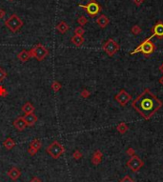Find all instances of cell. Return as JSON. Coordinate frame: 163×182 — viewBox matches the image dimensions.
Here are the masks:
<instances>
[{"label": "cell", "instance_id": "1", "mask_svg": "<svg viewBox=\"0 0 163 182\" xmlns=\"http://www.w3.org/2000/svg\"><path fill=\"white\" fill-rule=\"evenodd\" d=\"M132 107L144 119H150L162 107V102L150 90L145 89L132 102Z\"/></svg>", "mask_w": 163, "mask_h": 182}, {"label": "cell", "instance_id": "2", "mask_svg": "<svg viewBox=\"0 0 163 182\" xmlns=\"http://www.w3.org/2000/svg\"><path fill=\"white\" fill-rule=\"evenodd\" d=\"M154 50H156L154 44L152 42L150 38H147L146 40L143 41L141 44H139L134 51H132L130 53V55H134V53H141L144 55V56L147 57V56H150L152 53L154 52Z\"/></svg>", "mask_w": 163, "mask_h": 182}, {"label": "cell", "instance_id": "3", "mask_svg": "<svg viewBox=\"0 0 163 182\" xmlns=\"http://www.w3.org/2000/svg\"><path fill=\"white\" fill-rule=\"evenodd\" d=\"M31 57H34L36 60L42 61L49 55V51L42 44H37L29 51Z\"/></svg>", "mask_w": 163, "mask_h": 182}, {"label": "cell", "instance_id": "4", "mask_svg": "<svg viewBox=\"0 0 163 182\" xmlns=\"http://www.w3.org/2000/svg\"><path fill=\"white\" fill-rule=\"evenodd\" d=\"M47 153L50 155L51 157L54 159H58L63 153H65V148L64 146L59 143L58 141H53V143H51L47 148Z\"/></svg>", "mask_w": 163, "mask_h": 182}, {"label": "cell", "instance_id": "5", "mask_svg": "<svg viewBox=\"0 0 163 182\" xmlns=\"http://www.w3.org/2000/svg\"><path fill=\"white\" fill-rule=\"evenodd\" d=\"M23 21L16 15H11L7 20L5 21V26L13 33L17 32L23 26Z\"/></svg>", "mask_w": 163, "mask_h": 182}, {"label": "cell", "instance_id": "6", "mask_svg": "<svg viewBox=\"0 0 163 182\" xmlns=\"http://www.w3.org/2000/svg\"><path fill=\"white\" fill-rule=\"evenodd\" d=\"M79 7L84 9L90 17H94L101 12V7L96 0H91L87 5H79Z\"/></svg>", "mask_w": 163, "mask_h": 182}, {"label": "cell", "instance_id": "7", "mask_svg": "<svg viewBox=\"0 0 163 182\" xmlns=\"http://www.w3.org/2000/svg\"><path fill=\"white\" fill-rule=\"evenodd\" d=\"M102 49L109 56H113V55H116L117 52H118L119 45L117 44L114 39L110 38L104 43V45L102 46Z\"/></svg>", "mask_w": 163, "mask_h": 182}, {"label": "cell", "instance_id": "8", "mask_svg": "<svg viewBox=\"0 0 163 182\" xmlns=\"http://www.w3.org/2000/svg\"><path fill=\"white\" fill-rule=\"evenodd\" d=\"M127 166L130 168L133 172H137V171L143 166V161L138 157V156L133 155L132 158L128 161Z\"/></svg>", "mask_w": 163, "mask_h": 182}, {"label": "cell", "instance_id": "9", "mask_svg": "<svg viewBox=\"0 0 163 182\" xmlns=\"http://www.w3.org/2000/svg\"><path fill=\"white\" fill-rule=\"evenodd\" d=\"M114 99H116V100L118 102V103L121 105L122 107H124V106H126V104H127L128 102L132 99V96L129 95V93L126 92L125 90H121L116 95Z\"/></svg>", "mask_w": 163, "mask_h": 182}, {"label": "cell", "instance_id": "10", "mask_svg": "<svg viewBox=\"0 0 163 182\" xmlns=\"http://www.w3.org/2000/svg\"><path fill=\"white\" fill-rule=\"evenodd\" d=\"M152 35L151 37L149 38H153V37H157L158 39H162L163 38V22L162 21H158L154 24V26L152 28Z\"/></svg>", "mask_w": 163, "mask_h": 182}, {"label": "cell", "instance_id": "11", "mask_svg": "<svg viewBox=\"0 0 163 182\" xmlns=\"http://www.w3.org/2000/svg\"><path fill=\"white\" fill-rule=\"evenodd\" d=\"M24 120L26 122V125L27 127H33L34 124L37 122V116L34 115V113H28V115H25L23 116Z\"/></svg>", "mask_w": 163, "mask_h": 182}, {"label": "cell", "instance_id": "12", "mask_svg": "<svg viewBox=\"0 0 163 182\" xmlns=\"http://www.w3.org/2000/svg\"><path fill=\"white\" fill-rule=\"evenodd\" d=\"M13 126L17 131H19V132H22V131H24L26 129L27 125H26V122L24 120V118H23V116H19V117H17L15 120L13 121Z\"/></svg>", "mask_w": 163, "mask_h": 182}, {"label": "cell", "instance_id": "13", "mask_svg": "<svg viewBox=\"0 0 163 182\" xmlns=\"http://www.w3.org/2000/svg\"><path fill=\"white\" fill-rule=\"evenodd\" d=\"M8 175L10 176L11 179H13V180H17V179L20 177V175H21V172H20V170L18 168L13 167L8 172Z\"/></svg>", "mask_w": 163, "mask_h": 182}, {"label": "cell", "instance_id": "14", "mask_svg": "<svg viewBox=\"0 0 163 182\" xmlns=\"http://www.w3.org/2000/svg\"><path fill=\"white\" fill-rule=\"evenodd\" d=\"M31 57V55H30V52L27 50H23L21 51L18 55H17V58H18L19 61H21L22 63H25V62H27L29 60V58Z\"/></svg>", "mask_w": 163, "mask_h": 182}, {"label": "cell", "instance_id": "15", "mask_svg": "<svg viewBox=\"0 0 163 182\" xmlns=\"http://www.w3.org/2000/svg\"><path fill=\"white\" fill-rule=\"evenodd\" d=\"M69 29H70V27H69V25L66 23L65 21H61L59 22L58 24L56 25V30L57 32L60 33L61 35H64V33H66L69 31Z\"/></svg>", "mask_w": 163, "mask_h": 182}, {"label": "cell", "instance_id": "16", "mask_svg": "<svg viewBox=\"0 0 163 182\" xmlns=\"http://www.w3.org/2000/svg\"><path fill=\"white\" fill-rule=\"evenodd\" d=\"M21 110L25 115H28V113H33L34 112V110H35V108H34V106L31 102H26L22 106Z\"/></svg>", "mask_w": 163, "mask_h": 182}, {"label": "cell", "instance_id": "17", "mask_svg": "<svg viewBox=\"0 0 163 182\" xmlns=\"http://www.w3.org/2000/svg\"><path fill=\"white\" fill-rule=\"evenodd\" d=\"M109 18L106 16L105 15H100L98 18L96 19V23L98 24V26L100 28H105V27H107V25L109 24Z\"/></svg>", "mask_w": 163, "mask_h": 182}, {"label": "cell", "instance_id": "18", "mask_svg": "<svg viewBox=\"0 0 163 182\" xmlns=\"http://www.w3.org/2000/svg\"><path fill=\"white\" fill-rule=\"evenodd\" d=\"M71 43L73 45H75L76 47H80L83 43H84V37L81 35H74L73 36H71Z\"/></svg>", "mask_w": 163, "mask_h": 182}, {"label": "cell", "instance_id": "19", "mask_svg": "<svg viewBox=\"0 0 163 182\" xmlns=\"http://www.w3.org/2000/svg\"><path fill=\"white\" fill-rule=\"evenodd\" d=\"M101 157H102V153L100 151H96L94 153V156H93V159H92V162L94 164V165H97L99 164L100 162H101Z\"/></svg>", "mask_w": 163, "mask_h": 182}, {"label": "cell", "instance_id": "20", "mask_svg": "<svg viewBox=\"0 0 163 182\" xmlns=\"http://www.w3.org/2000/svg\"><path fill=\"white\" fill-rule=\"evenodd\" d=\"M3 145H4V147L7 150H11L14 146H15V142H14L11 137H8L4 142H3Z\"/></svg>", "mask_w": 163, "mask_h": 182}, {"label": "cell", "instance_id": "21", "mask_svg": "<svg viewBox=\"0 0 163 182\" xmlns=\"http://www.w3.org/2000/svg\"><path fill=\"white\" fill-rule=\"evenodd\" d=\"M30 147H33V148H34V149H35L36 151H38V150L41 149L42 143H41V141H40L39 139L35 138V139H33V140L31 142Z\"/></svg>", "mask_w": 163, "mask_h": 182}, {"label": "cell", "instance_id": "22", "mask_svg": "<svg viewBox=\"0 0 163 182\" xmlns=\"http://www.w3.org/2000/svg\"><path fill=\"white\" fill-rule=\"evenodd\" d=\"M116 129L120 133H125L128 131L129 128H128L127 124H126L125 122H121V123H119L118 125H117Z\"/></svg>", "mask_w": 163, "mask_h": 182}, {"label": "cell", "instance_id": "23", "mask_svg": "<svg viewBox=\"0 0 163 182\" xmlns=\"http://www.w3.org/2000/svg\"><path fill=\"white\" fill-rule=\"evenodd\" d=\"M51 90H53V92L57 93L59 90H61L62 85H61V83H60V82H58V81H53V83H51Z\"/></svg>", "mask_w": 163, "mask_h": 182}, {"label": "cell", "instance_id": "24", "mask_svg": "<svg viewBox=\"0 0 163 182\" xmlns=\"http://www.w3.org/2000/svg\"><path fill=\"white\" fill-rule=\"evenodd\" d=\"M77 23H78L80 26H85L86 24L88 23V19L85 17V16H80V17L77 19Z\"/></svg>", "mask_w": 163, "mask_h": 182}, {"label": "cell", "instance_id": "25", "mask_svg": "<svg viewBox=\"0 0 163 182\" xmlns=\"http://www.w3.org/2000/svg\"><path fill=\"white\" fill-rule=\"evenodd\" d=\"M84 33H85V31H84V29H83L81 26L76 27L75 29H74V35H81V36H83Z\"/></svg>", "mask_w": 163, "mask_h": 182}, {"label": "cell", "instance_id": "26", "mask_svg": "<svg viewBox=\"0 0 163 182\" xmlns=\"http://www.w3.org/2000/svg\"><path fill=\"white\" fill-rule=\"evenodd\" d=\"M132 33H134V35H137L141 33V28H140L138 25H134V26L132 28Z\"/></svg>", "mask_w": 163, "mask_h": 182}, {"label": "cell", "instance_id": "27", "mask_svg": "<svg viewBox=\"0 0 163 182\" xmlns=\"http://www.w3.org/2000/svg\"><path fill=\"white\" fill-rule=\"evenodd\" d=\"M6 77H7V73H6V71L4 69H2V68H0V82H2Z\"/></svg>", "mask_w": 163, "mask_h": 182}, {"label": "cell", "instance_id": "28", "mask_svg": "<svg viewBox=\"0 0 163 182\" xmlns=\"http://www.w3.org/2000/svg\"><path fill=\"white\" fill-rule=\"evenodd\" d=\"M80 95H81V97L83 98H88L89 96L91 95V93L89 92L88 90H82V92L80 93Z\"/></svg>", "mask_w": 163, "mask_h": 182}, {"label": "cell", "instance_id": "29", "mask_svg": "<svg viewBox=\"0 0 163 182\" xmlns=\"http://www.w3.org/2000/svg\"><path fill=\"white\" fill-rule=\"evenodd\" d=\"M8 92L3 86H0V96H7Z\"/></svg>", "mask_w": 163, "mask_h": 182}, {"label": "cell", "instance_id": "30", "mask_svg": "<svg viewBox=\"0 0 163 182\" xmlns=\"http://www.w3.org/2000/svg\"><path fill=\"white\" fill-rule=\"evenodd\" d=\"M73 157L74 159H79V158H81L82 157V153L79 152V151H75V152L73 153Z\"/></svg>", "mask_w": 163, "mask_h": 182}, {"label": "cell", "instance_id": "31", "mask_svg": "<svg viewBox=\"0 0 163 182\" xmlns=\"http://www.w3.org/2000/svg\"><path fill=\"white\" fill-rule=\"evenodd\" d=\"M28 153H29V155L33 156V155H35V153H37V151H36L35 149H34V148L30 147V148H29V150H28Z\"/></svg>", "mask_w": 163, "mask_h": 182}, {"label": "cell", "instance_id": "32", "mask_svg": "<svg viewBox=\"0 0 163 182\" xmlns=\"http://www.w3.org/2000/svg\"><path fill=\"white\" fill-rule=\"evenodd\" d=\"M120 182H134V180L130 177V176L126 175L124 178H122L121 180H120Z\"/></svg>", "mask_w": 163, "mask_h": 182}, {"label": "cell", "instance_id": "33", "mask_svg": "<svg viewBox=\"0 0 163 182\" xmlns=\"http://www.w3.org/2000/svg\"><path fill=\"white\" fill-rule=\"evenodd\" d=\"M5 15H6L5 11L3 10V9H0V19L4 18V17H5Z\"/></svg>", "mask_w": 163, "mask_h": 182}, {"label": "cell", "instance_id": "34", "mask_svg": "<svg viewBox=\"0 0 163 182\" xmlns=\"http://www.w3.org/2000/svg\"><path fill=\"white\" fill-rule=\"evenodd\" d=\"M143 1L144 0H134V3L136 5V6H140L142 3H143Z\"/></svg>", "mask_w": 163, "mask_h": 182}, {"label": "cell", "instance_id": "35", "mask_svg": "<svg viewBox=\"0 0 163 182\" xmlns=\"http://www.w3.org/2000/svg\"><path fill=\"white\" fill-rule=\"evenodd\" d=\"M127 153H128L130 155H132V156H133V155H134V151L133 149H132V148H129L128 151H127Z\"/></svg>", "mask_w": 163, "mask_h": 182}, {"label": "cell", "instance_id": "36", "mask_svg": "<svg viewBox=\"0 0 163 182\" xmlns=\"http://www.w3.org/2000/svg\"><path fill=\"white\" fill-rule=\"evenodd\" d=\"M30 182H43L41 179H39L38 177H33Z\"/></svg>", "mask_w": 163, "mask_h": 182}, {"label": "cell", "instance_id": "37", "mask_svg": "<svg viewBox=\"0 0 163 182\" xmlns=\"http://www.w3.org/2000/svg\"><path fill=\"white\" fill-rule=\"evenodd\" d=\"M159 83H160V84H161V85H162V86H163V76H162V77H161V78H160V79H159Z\"/></svg>", "mask_w": 163, "mask_h": 182}, {"label": "cell", "instance_id": "38", "mask_svg": "<svg viewBox=\"0 0 163 182\" xmlns=\"http://www.w3.org/2000/svg\"><path fill=\"white\" fill-rule=\"evenodd\" d=\"M159 71H160V72H161V73H163V63H162L161 66L159 67Z\"/></svg>", "mask_w": 163, "mask_h": 182}, {"label": "cell", "instance_id": "39", "mask_svg": "<svg viewBox=\"0 0 163 182\" xmlns=\"http://www.w3.org/2000/svg\"><path fill=\"white\" fill-rule=\"evenodd\" d=\"M9 1H11V2H13V0H9Z\"/></svg>", "mask_w": 163, "mask_h": 182}]
</instances>
